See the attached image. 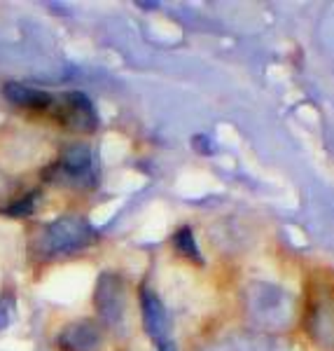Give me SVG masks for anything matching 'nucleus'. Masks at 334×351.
<instances>
[{"label":"nucleus","instance_id":"1","mask_svg":"<svg viewBox=\"0 0 334 351\" xmlns=\"http://www.w3.org/2000/svg\"><path fill=\"white\" fill-rule=\"evenodd\" d=\"M304 328L320 349L334 351V274L316 271L307 286Z\"/></svg>","mask_w":334,"mask_h":351},{"label":"nucleus","instance_id":"2","mask_svg":"<svg viewBox=\"0 0 334 351\" xmlns=\"http://www.w3.org/2000/svg\"><path fill=\"white\" fill-rule=\"evenodd\" d=\"M94 230L82 218H61L42 232L40 253L44 258L68 256L92 243Z\"/></svg>","mask_w":334,"mask_h":351},{"label":"nucleus","instance_id":"3","mask_svg":"<svg viewBox=\"0 0 334 351\" xmlns=\"http://www.w3.org/2000/svg\"><path fill=\"white\" fill-rule=\"evenodd\" d=\"M59 120L70 129H75V132H94L96 124H99L92 101L80 92H70L64 96Z\"/></svg>","mask_w":334,"mask_h":351},{"label":"nucleus","instance_id":"4","mask_svg":"<svg viewBox=\"0 0 334 351\" xmlns=\"http://www.w3.org/2000/svg\"><path fill=\"white\" fill-rule=\"evenodd\" d=\"M124 291L122 281L117 276H101L99 286H96V309L101 311V316L107 324H115L122 316V302H124Z\"/></svg>","mask_w":334,"mask_h":351},{"label":"nucleus","instance_id":"5","mask_svg":"<svg viewBox=\"0 0 334 351\" xmlns=\"http://www.w3.org/2000/svg\"><path fill=\"white\" fill-rule=\"evenodd\" d=\"M99 344V330L92 324H73L59 335V347L64 351H94Z\"/></svg>","mask_w":334,"mask_h":351},{"label":"nucleus","instance_id":"6","mask_svg":"<svg viewBox=\"0 0 334 351\" xmlns=\"http://www.w3.org/2000/svg\"><path fill=\"white\" fill-rule=\"evenodd\" d=\"M5 96L12 101L19 108H31V110H47L52 106V96L47 92H40V89H31L24 87V84L10 82L5 87Z\"/></svg>","mask_w":334,"mask_h":351},{"label":"nucleus","instance_id":"7","mask_svg":"<svg viewBox=\"0 0 334 351\" xmlns=\"http://www.w3.org/2000/svg\"><path fill=\"white\" fill-rule=\"evenodd\" d=\"M61 169H64L66 173H70L73 178H84V176H89L92 155H89L87 145H73L70 150H66L64 157H61Z\"/></svg>","mask_w":334,"mask_h":351},{"label":"nucleus","instance_id":"8","mask_svg":"<svg viewBox=\"0 0 334 351\" xmlns=\"http://www.w3.org/2000/svg\"><path fill=\"white\" fill-rule=\"evenodd\" d=\"M143 309H145V326L152 332V337H162V328H164V311L159 300H155L152 295L143 298Z\"/></svg>","mask_w":334,"mask_h":351},{"label":"nucleus","instance_id":"9","mask_svg":"<svg viewBox=\"0 0 334 351\" xmlns=\"http://www.w3.org/2000/svg\"><path fill=\"white\" fill-rule=\"evenodd\" d=\"M33 208H36V195H28L24 199L14 202L12 206L5 208V213H10V216H28Z\"/></svg>","mask_w":334,"mask_h":351},{"label":"nucleus","instance_id":"10","mask_svg":"<svg viewBox=\"0 0 334 351\" xmlns=\"http://www.w3.org/2000/svg\"><path fill=\"white\" fill-rule=\"evenodd\" d=\"M175 246H178L180 251L188 253V256H192V253H194V256H196V251H194V239H192L190 230H183L178 237H175Z\"/></svg>","mask_w":334,"mask_h":351},{"label":"nucleus","instance_id":"11","mask_svg":"<svg viewBox=\"0 0 334 351\" xmlns=\"http://www.w3.org/2000/svg\"><path fill=\"white\" fill-rule=\"evenodd\" d=\"M8 307H5V300H3V302H0V328H5V326H8Z\"/></svg>","mask_w":334,"mask_h":351}]
</instances>
